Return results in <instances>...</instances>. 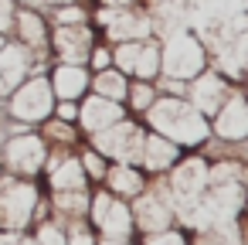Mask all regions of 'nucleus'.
Wrapping results in <instances>:
<instances>
[]
</instances>
